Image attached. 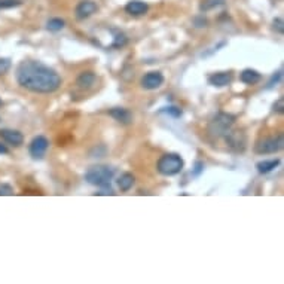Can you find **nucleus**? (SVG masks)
Segmentation results:
<instances>
[{
	"mask_svg": "<svg viewBox=\"0 0 284 284\" xmlns=\"http://www.w3.org/2000/svg\"><path fill=\"white\" fill-rule=\"evenodd\" d=\"M161 113H167V115H170L173 118H180L182 116V109H179L175 106H168V108L161 110Z\"/></svg>",
	"mask_w": 284,
	"mask_h": 284,
	"instance_id": "obj_22",
	"label": "nucleus"
},
{
	"mask_svg": "<svg viewBox=\"0 0 284 284\" xmlns=\"http://www.w3.org/2000/svg\"><path fill=\"white\" fill-rule=\"evenodd\" d=\"M235 122V116L234 115H229V113H218L211 121H210V125H208V132L213 135V137H225V134L231 130V127L234 125Z\"/></svg>",
	"mask_w": 284,
	"mask_h": 284,
	"instance_id": "obj_4",
	"label": "nucleus"
},
{
	"mask_svg": "<svg viewBox=\"0 0 284 284\" xmlns=\"http://www.w3.org/2000/svg\"><path fill=\"white\" fill-rule=\"evenodd\" d=\"M95 81H97L95 73L91 72V70H87V72H82V73L78 76L76 85L81 88V89H88V88H91L95 84Z\"/></svg>",
	"mask_w": 284,
	"mask_h": 284,
	"instance_id": "obj_15",
	"label": "nucleus"
},
{
	"mask_svg": "<svg viewBox=\"0 0 284 284\" xmlns=\"http://www.w3.org/2000/svg\"><path fill=\"white\" fill-rule=\"evenodd\" d=\"M225 140L228 143V146L235 151V152H242L245 149V143H247V138H245V134L240 130L237 131H229L225 134Z\"/></svg>",
	"mask_w": 284,
	"mask_h": 284,
	"instance_id": "obj_6",
	"label": "nucleus"
},
{
	"mask_svg": "<svg viewBox=\"0 0 284 284\" xmlns=\"http://www.w3.org/2000/svg\"><path fill=\"white\" fill-rule=\"evenodd\" d=\"M281 78H283V72H277L272 78H271V81L268 82V89L269 88H274V87H277L278 84H280V81H281Z\"/></svg>",
	"mask_w": 284,
	"mask_h": 284,
	"instance_id": "obj_24",
	"label": "nucleus"
},
{
	"mask_svg": "<svg viewBox=\"0 0 284 284\" xmlns=\"http://www.w3.org/2000/svg\"><path fill=\"white\" fill-rule=\"evenodd\" d=\"M240 81L245 85H256L262 81V75L253 68H245L240 75Z\"/></svg>",
	"mask_w": 284,
	"mask_h": 284,
	"instance_id": "obj_14",
	"label": "nucleus"
},
{
	"mask_svg": "<svg viewBox=\"0 0 284 284\" xmlns=\"http://www.w3.org/2000/svg\"><path fill=\"white\" fill-rule=\"evenodd\" d=\"M274 28L278 31V33H283L284 31V22L281 18H275L274 20Z\"/></svg>",
	"mask_w": 284,
	"mask_h": 284,
	"instance_id": "obj_26",
	"label": "nucleus"
},
{
	"mask_svg": "<svg viewBox=\"0 0 284 284\" xmlns=\"http://www.w3.org/2000/svg\"><path fill=\"white\" fill-rule=\"evenodd\" d=\"M2 104H3V103H2V100H0V106H2Z\"/></svg>",
	"mask_w": 284,
	"mask_h": 284,
	"instance_id": "obj_29",
	"label": "nucleus"
},
{
	"mask_svg": "<svg viewBox=\"0 0 284 284\" xmlns=\"http://www.w3.org/2000/svg\"><path fill=\"white\" fill-rule=\"evenodd\" d=\"M21 0H0V11L2 9H11V8L21 6Z\"/></svg>",
	"mask_w": 284,
	"mask_h": 284,
	"instance_id": "obj_20",
	"label": "nucleus"
},
{
	"mask_svg": "<svg viewBox=\"0 0 284 284\" xmlns=\"http://www.w3.org/2000/svg\"><path fill=\"white\" fill-rule=\"evenodd\" d=\"M278 165H280V159H263L256 164V168L261 174H268L274 171Z\"/></svg>",
	"mask_w": 284,
	"mask_h": 284,
	"instance_id": "obj_16",
	"label": "nucleus"
},
{
	"mask_svg": "<svg viewBox=\"0 0 284 284\" xmlns=\"http://www.w3.org/2000/svg\"><path fill=\"white\" fill-rule=\"evenodd\" d=\"M0 137L11 146H21L24 143V135L17 130H0Z\"/></svg>",
	"mask_w": 284,
	"mask_h": 284,
	"instance_id": "obj_11",
	"label": "nucleus"
},
{
	"mask_svg": "<svg viewBox=\"0 0 284 284\" xmlns=\"http://www.w3.org/2000/svg\"><path fill=\"white\" fill-rule=\"evenodd\" d=\"M149 11L148 3L141 2V0H131L125 5V12L130 14L132 17H141Z\"/></svg>",
	"mask_w": 284,
	"mask_h": 284,
	"instance_id": "obj_10",
	"label": "nucleus"
},
{
	"mask_svg": "<svg viewBox=\"0 0 284 284\" xmlns=\"http://www.w3.org/2000/svg\"><path fill=\"white\" fill-rule=\"evenodd\" d=\"M283 135L277 137H266L255 145V152L258 155H269V153H277L283 149Z\"/></svg>",
	"mask_w": 284,
	"mask_h": 284,
	"instance_id": "obj_5",
	"label": "nucleus"
},
{
	"mask_svg": "<svg viewBox=\"0 0 284 284\" xmlns=\"http://www.w3.org/2000/svg\"><path fill=\"white\" fill-rule=\"evenodd\" d=\"M49 148V140L45 137V135H38L31 140L30 143V148H28V152L31 155V158L34 159H42L45 156V153Z\"/></svg>",
	"mask_w": 284,
	"mask_h": 284,
	"instance_id": "obj_7",
	"label": "nucleus"
},
{
	"mask_svg": "<svg viewBox=\"0 0 284 284\" xmlns=\"http://www.w3.org/2000/svg\"><path fill=\"white\" fill-rule=\"evenodd\" d=\"M231 81H232V75L228 72H219V73H213L208 76V84L216 88L228 87Z\"/></svg>",
	"mask_w": 284,
	"mask_h": 284,
	"instance_id": "obj_12",
	"label": "nucleus"
},
{
	"mask_svg": "<svg viewBox=\"0 0 284 284\" xmlns=\"http://www.w3.org/2000/svg\"><path fill=\"white\" fill-rule=\"evenodd\" d=\"M202 170H204V164H202V162H197V164H195V171H194V174L199 175Z\"/></svg>",
	"mask_w": 284,
	"mask_h": 284,
	"instance_id": "obj_27",
	"label": "nucleus"
},
{
	"mask_svg": "<svg viewBox=\"0 0 284 284\" xmlns=\"http://www.w3.org/2000/svg\"><path fill=\"white\" fill-rule=\"evenodd\" d=\"M64 25H66L64 20H61V18H52V20L48 21L46 28H48L49 31H60V30L64 28Z\"/></svg>",
	"mask_w": 284,
	"mask_h": 284,
	"instance_id": "obj_18",
	"label": "nucleus"
},
{
	"mask_svg": "<svg viewBox=\"0 0 284 284\" xmlns=\"http://www.w3.org/2000/svg\"><path fill=\"white\" fill-rule=\"evenodd\" d=\"M185 167L183 158L177 153H165L162 155L156 162V170L162 175H175L179 174Z\"/></svg>",
	"mask_w": 284,
	"mask_h": 284,
	"instance_id": "obj_3",
	"label": "nucleus"
},
{
	"mask_svg": "<svg viewBox=\"0 0 284 284\" xmlns=\"http://www.w3.org/2000/svg\"><path fill=\"white\" fill-rule=\"evenodd\" d=\"M11 66H12V63H11L9 58H0V76L6 75L9 72Z\"/></svg>",
	"mask_w": 284,
	"mask_h": 284,
	"instance_id": "obj_23",
	"label": "nucleus"
},
{
	"mask_svg": "<svg viewBox=\"0 0 284 284\" xmlns=\"http://www.w3.org/2000/svg\"><path fill=\"white\" fill-rule=\"evenodd\" d=\"M134 183H135V177L131 173H124V174L118 179V186H119V189L122 192L130 191L132 186H134Z\"/></svg>",
	"mask_w": 284,
	"mask_h": 284,
	"instance_id": "obj_17",
	"label": "nucleus"
},
{
	"mask_svg": "<svg viewBox=\"0 0 284 284\" xmlns=\"http://www.w3.org/2000/svg\"><path fill=\"white\" fill-rule=\"evenodd\" d=\"M274 112L275 113H283L284 112V100L283 98H278L275 103H274Z\"/></svg>",
	"mask_w": 284,
	"mask_h": 284,
	"instance_id": "obj_25",
	"label": "nucleus"
},
{
	"mask_svg": "<svg viewBox=\"0 0 284 284\" xmlns=\"http://www.w3.org/2000/svg\"><path fill=\"white\" fill-rule=\"evenodd\" d=\"M97 11H98V6L92 0H82V2H79L78 6H76V9H75L78 20H87L91 15H94Z\"/></svg>",
	"mask_w": 284,
	"mask_h": 284,
	"instance_id": "obj_9",
	"label": "nucleus"
},
{
	"mask_svg": "<svg viewBox=\"0 0 284 284\" xmlns=\"http://www.w3.org/2000/svg\"><path fill=\"white\" fill-rule=\"evenodd\" d=\"M18 85L36 94H51L61 87V76L41 61L27 60L17 67Z\"/></svg>",
	"mask_w": 284,
	"mask_h": 284,
	"instance_id": "obj_1",
	"label": "nucleus"
},
{
	"mask_svg": "<svg viewBox=\"0 0 284 284\" xmlns=\"http://www.w3.org/2000/svg\"><path fill=\"white\" fill-rule=\"evenodd\" d=\"M6 153H9L8 148H6L5 145H2V143H0V155H6Z\"/></svg>",
	"mask_w": 284,
	"mask_h": 284,
	"instance_id": "obj_28",
	"label": "nucleus"
},
{
	"mask_svg": "<svg viewBox=\"0 0 284 284\" xmlns=\"http://www.w3.org/2000/svg\"><path fill=\"white\" fill-rule=\"evenodd\" d=\"M14 195V188L8 183H0V197H11Z\"/></svg>",
	"mask_w": 284,
	"mask_h": 284,
	"instance_id": "obj_21",
	"label": "nucleus"
},
{
	"mask_svg": "<svg viewBox=\"0 0 284 284\" xmlns=\"http://www.w3.org/2000/svg\"><path fill=\"white\" fill-rule=\"evenodd\" d=\"M113 175H115L113 168H110L108 165H94L85 173V180L89 185L103 189V192H98V195H113V191L110 188Z\"/></svg>",
	"mask_w": 284,
	"mask_h": 284,
	"instance_id": "obj_2",
	"label": "nucleus"
},
{
	"mask_svg": "<svg viewBox=\"0 0 284 284\" xmlns=\"http://www.w3.org/2000/svg\"><path fill=\"white\" fill-rule=\"evenodd\" d=\"M164 81L165 79H164V75L161 72H149L141 78L140 84H141V88H145L148 91H153V89L162 87Z\"/></svg>",
	"mask_w": 284,
	"mask_h": 284,
	"instance_id": "obj_8",
	"label": "nucleus"
},
{
	"mask_svg": "<svg viewBox=\"0 0 284 284\" xmlns=\"http://www.w3.org/2000/svg\"><path fill=\"white\" fill-rule=\"evenodd\" d=\"M128 42V39H127V36L124 34V33H116L115 34V38H113V44L112 46L113 48H122V46H125Z\"/></svg>",
	"mask_w": 284,
	"mask_h": 284,
	"instance_id": "obj_19",
	"label": "nucleus"
},
{
	"mask_svg": "<svg viewBox=\"0 0 284 284\" xmlns=\"http://www.w3.org/2000/svg\"><path fill=\"white\" fill-rule=\"evenodd\" d=\"M109 115L118 122L124 124V125H128L132 122V113L128 109H124V108H115V109L109 110Z\"/></svg>",
	"mask_w": 284,
	"mask_h": 284,
	"instance_id": "obj_13",
	"label": "nucleus"
}]
</instances>
